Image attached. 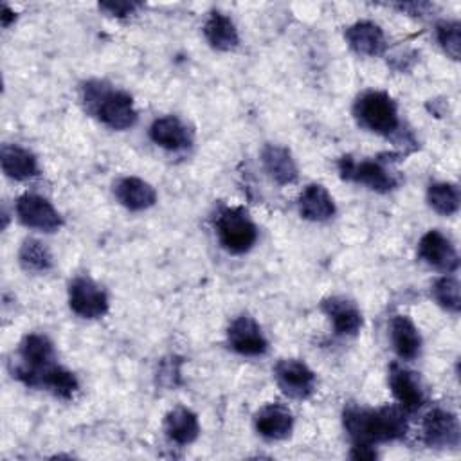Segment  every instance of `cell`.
Wrapping results in <instances>:
<instances>
[{"label":"cell","mask_w":461,"mask_h":461,"mask_svg":"<svg viewBox=\"0 0 461 461\" xmlns=\"http://www.w3.org/2000/svg\"><path fill=\"white\" fill-rule=\"evenodd\" d=\"M405 411L398 405H384L378 409H366L348 405L342 412V425L353 445L387 443L402 439L407 434Z\"/></svg>","instance_id":"obj_1"},{"label":"cell","mask_w":461,"mask_h":461,"mask_svg":"<svg viewBox=\"0 0 461 461\" xmlns=\"http://www.w3.org/2000/svg\"><path fill=\"white\" fill-rule=\"evenodd\" d=\"M81 99L85 110L110 130H130L137 122V110L131 95L106 85L104 81H86L83 85Z\"/></svg>","instance_id":"obj_2"},{"label":"cell","mask_w":461,"mask_h":461,"mask_svg":"<svg viewBox=\"0 0 461 461\" xmlns=\"http://www.w3.org/2000/svg\"><path fill=\"white\" fill-rule=\"evenodd\" d=\"M357 124L371 133L393 137L400 133L402 121L396 101L382 90H366L353 103Z\"/></svg>","instance_id":"obj_3"},{"label":"cell","mask_w":461,"mask_h":461,"mask_svg":"<svg viewBox=\"0 0 461 461\" xmlns=\"http://www.w3.org/2000/svg\"><path fill=\"white\" fill-rule=\"evenodd\" d=\"M56 364V349L50 339L43 333H27L16 353V364L13 366V376L23 382L27 387H40L43 373Z\"/></svg>","instance_id":"obj_4"},{"label":"cell","mask_w":461,"mask_h":461,"mask_svg":"<svg viewBox=\"0 0 461 461\" xmlns=\"http://www.w3.org/2000/svg\"><path fill=\"white\" fill-rule=\"evenodd\" d=\"M214 229L218 241L229 254H245L258 241V227L243 207H223L216 220Z\"/></svg>","instance_id":"obj_5"},{"label":"cell","mask_w":461,"mask_h":461,"mask_svg":"<svg viewBox=\"0 0 461 461\" xmlns=\"http://www.w3.org/2000/svg\"><path fill=\"white\" fill-rule=\"evenodd\" d=\"M339 173L344 180L362 184L376 193H389L396 189L398 180L380 160H355L351 155L339 158Z\"/></svg>","instance_id":"obj_6"},{"label":"cell","mask_w":461,"mask_h":461,"mask_svg":"<svg viewBox=\"0 0 461 461\" xmlns=\"http://www.w3.org/2000/svg\"><path fill=\"white\" fill-rule=\"evenodd\" d=\"M14 212L22 225L40 232H56L63 225V218L58 209L36 193H23L18 196Z\"/></svg>","instance_id":"obj_7"},{"label":"cell","mask_w":461,"mask_h":461,"mask_svg":"<svg viewBox=\"0 0 461 461\" xmlns=\"http://www.w3.org/2000/svg\"><path fill=\"white\" fill-rule=\"evenodd\" d=\"M68 306L81 319H101L108 312V295L92 277L77 276L68 285Z\"/></svg>","instance_id":"obj_8"},{"label":"cell","mask_w":461,"mask_h":461,"mask_svg":"<svg viewBox=\"0 0 461 461\" xmlns=\"http://www.w3.org/2000/svg\"><path fill=\"white\" fill-rule=\"evenodd\" d=\"M274 378L283 394L292 400H306L315 391V373L299 358H281L274 366Z\"/></svg>","instance_id":"obj_9"},{"label":"cell","mask_w":461,"mask_h":461,"mask_svg":"<svg viewBox=\"0 0 461 461\" xmlns=\"http://www.w3.org/2000/svg\"><path fill=\"white\" fill-rule=\"evenodd\" d=\"M423 443L430 448H457L461 429L457 416L447 409H430L421 421Z\"/></svg>","instance_id":"obj_10"},{"label":"cell","mask_w":461,"mask_h":461,"mask_svg":"<svg viewBox=\"0 0 461 461\" xmlns=\"http://www.w3.org/2000/svg\"><path fill=\"white\" fill-rule=\"evenodd\" d=\"M387 382L402 411H405L407 414H412L421 409V405L425 403V389L421 385L418 373H414L412 369L398 362H393L389 366Z\"/></svg>","instance_id":"obj_11"},{"label":"cell","mask_w":461,"mask_h":461,"mask_svg":"<svg viewBox=\"0 0 461 461\" xmlns=\"http://www.w3.org/2000/svg\"><path fill=\"white\" fill-rule=\"evenodd\" d=\"M227 342L232 351L243 357H261L268 349V340L261 326L247 313L232 319L227 330Z\"/></svg>","instance_id":"obj_12"},{"label":"cell","mask_w":461,"mask_h":461,"mask_svg":"<svg viewBox=\"0 0 461 461\" xmlns=\"http://www.w3.org/2000/svg\"><path fill=\"white\" fill-rule=\"evenodd\" d=\"M418 258L429 267H434L447 274L454 272L459 265V256L454 243L438 229H430L420 238Z\"/></svg>","instance_id":"obj_13"},{"label":"cell","mask_w":461,"mask_h":461,"mask_svg":"<svg viewBox=\"0 0 461 461\" xmlns=\"http://www.w3.org/2000/svg\"><path fill=\"white\" fill-rule=\"evenodd\" d=\"M322 313L330 319L333 331L340 337H353L360 331L364 319L358 306L342 295H331L321 303Z\"/></svg>","instance_id":"obj_14"},{"label":"cell","mask_w":461,"mask_h":461,"mask_svg":"<svg viewBox=\"0 0 461 461\" xmlns=\"http://www.w3.org/2000/svg\"><path fill=\"white\" fill-rule=\"evenodd\" d=\"M254 429L265 439H286L294 430V414L283 403H267L254 414Z\"/></svg>","instance_id":"obj_15"},{"label":"cell","mask_w":461,"mask_h":461,"mask_svg":"<svg viewBox=\"0 0 461 461\" xmlns=\"http://www.w3.org/2000/svg\"><path fill=\"white\" fill-rule=\"evenodd\" d=\"M149 139L167 151H182L193 144V133L176 115L157 117L149 126Z\"/></svg>","instance_id":"obj_16"},{"label":"cell","mask_w":461,"mask_h":461,"mask_svg":"<svg viewBox=\"0 0 461 461\" xmlns=\"http://www.w3.org/2000/svg\"><path fill=\"white\" fill-rule=\"evenodd\" d=\"M344 38L348 47L358 56L375 58L385 50V34L382 27L369 20H360L351 23L344 31Z\"/></svg>","instance_id":"obj_17"},{"label":"cell","mask_w":461,"mask_h":461,"mask_svg":"<svg viewBox=\"0 0 461 461\" xmlns=\"http://www.w3.org/2000/svg\"><path fill=\"white\" fill-rule=\"evenodd\" d=\"M117 202L128 211H146L155 205L157 191L153 185L139 176H122L113 184Z\"/></svg>","instance_id":"obj_18"},{"label":"cell","mask_w":461,"mask_h":461,"mask_svg":"<svg viewBox=\"0 0 461 461\" xmlns=\"http://www.w3.org/2000/svg\"><path fill=\"white\" fill-rule=\"evenodd\" d=\"M261 164L267 175L279 185H288L297 180V164L290 149L281 144H265L261 149Z\"/></svg>","instance_id":"obj_19"},{"label":"cell","mask_w":461,"mask_h":461,"mask_svg":"<svg viewBox=\"0 0 461 461\" xmlns=\"http://www.w3.org/2000/svg\"><path fill=\"white\" fill-rule=\"evenodd\" d=\"M299 214L308 221H328L335 216L333 196L321 184H308L297 200Z\"/></svg>","instance_id":"obj_20"},{"label":"cell","mask_w":461,"mask_h":461,"mask_svg":"<svg viewBox=\"0 0 461 461\" xmlns=\"http://www.w3.org/2000/svg\"><path fill=\"white\" fill-rule=\"evenodd\" d=\"M389 337L400 360H414L421 353V335L407 315H394L389 322Z\"/></svg>","instance_id":"obj_21"},{"label":"cell","mask_w":461,"mask_h":461,"mask_svg":"<svg viewBox=\"0 0 461 461\" xmlns=\"http://www.w3.org/2000/svg\"><path fill=\"white\" fill-rule=\"evenodd\" d=\"M2 171L11 180H29L40 173L38 158L32 151L20 144H2L0 148Z\"/></svg>","instance_id":"obj_22"},{"label":"cell","mask_w":461,"mask_h":461,"mask_svg":"<svg viewBox=\"0 0 461 461\" xmlns=\"http://www.w3.org/2000/svg\"><path fill=\"white\" fill-rule=\"evenodd\" d=\"M164 434L175 445H191L200 434L198 416L187 407H175L164 418Z\"/></svg>","instance_id":"obj_23"},{"label":"cell","mask_w":461,"mask_h":461,"mask_svg":"<svg viewBox=\"0 0 461 461\" xmlns=\"http://www.w3.org/2000/svg\"><path fill=\"white\" fill-rule=\"evenodd\" d=\"M203 36L212 49L221 52L232 50L240 43V34L234 22L221 11H212L207 16L203 23Z\"/></svg>","instance_id":"obj_24"},{"label":"cell","mask_w":461,"mask_h":461,"mask_svg":"<svg viewBox=\"0 0 461 461\" xmlns=\"http://www.w3.org/2000/svg\"><path fill=\"white\" fill-rule=\"evenodd\" d=\"M18 263L29 274H45L52 268V254L47 245L36 238H27L20 245Z\"/></svg>","instance_id":"obj_25"},{"label":"cell","mask_w":461,"mask_h":461,"mask_svg":"<svg viewBox=\"0 0 461 461\" xmlns=\"http://www.w3.org/2000/svg\"><path fill=\"white\" fill-rule=\"evenodd\" d=\"M38 389H45L52 393L56 398L70 400L79 391V382L72 371L59 364H54L43 373Z\"/></svg>","instance_id":"obj_26"},{"label":"cell","mask_w":461,"mask_h":461,"mask_svg":"<svg viewBox=\"0 0 461 461\" xmlns=\"http://www.w3.org/2000/svg\"><path fill=\"white\" fill-rule=\"evenodd\" d=\"M429 205L441 216H452L459 211V189L452 182H434L427 189Z\"/></svg>","instance_id":"obj_27"},{"label":"cell","mask_w":461,"mask_h":461,"mask_svg":"<svg viewBox=\"0 0 461 461\" xmlns=\"http://www.w3.org/2000/svg\"><path fill=\"white\" fill-rule=\"evenodd\" d=\"M432 299L447 312L459 313L461 310V295H459V281L456 276L445 274L438 277L430 288Z\"/></svg>","instance_id":"obj_28"},{"label":"cell","mask_w":461,"mask_h":461,"mask_svg":"<svg viewBox=\"0 0 461 461\" xmlns=\"http://www.w3.org/2000/svg\"><path fill=\"white\" fill-rule=\"evenodd\" d=\"M436 40L443 52L452 58L459 59L461 49V25L457 20H441L436 25Z\"/></svg>","instance_id":"obj_29"},{"label":"cell","mask_w":461,"mask_h":461,"mask_svg":"<svg viewBox=\"0 0 461 461\" xmlns=\"http://www.w3.org/2000/svg\"><path fill=\"white\" fill-rule=\"evenodd\" d=\"M139 7H140V4L126 2V0H122V2H101L99 4L101 11H104L110 16H117V18H124L128 14H133Z\"/></svg>","instance_id":"obj_30"},{"label":"cell","mask_w":461,"mask_h":461,"mask_svg":"<svg viewBox=\"0 0 461 461\" xmlns=\"http://www.w3.org/2000/svg\"><path fill=\"white\" fill-rule=\"evenodd\" d=\"M394 7L403 11V13H409L411 16H421V14H427V11L430 9V4H427V2H409V4H396Z\"/></svg>","instance_id":"obj_31"},{"label":"cell","mask_w":461,"mask_h":461,"mask_svg":"<svg viewBox=\"0 0 461 461\" xmlns=\"http://www.w3.org/2000/svg\"><path fill=\"white\" fill-rule=\"evenodd\" d=\"M349 456L353 459H375L376 457V450L371 445H353Z\"/></svg>","instance_id":"obj_32"},{"label":"cell","mask_w":461,"mask_h":461,"mask_svg":"<svg viewBox=\"0 0 461 461\" xmlns=\"http://www.w3.org/2000/svg\"><path fill=\"white\" fill-rule=\"evenodd\" d=\"M16 20V13L9 9V5H2V13H0V22H2V27H9L13 22Z\"/></svg>","instance_id":"obj_33"}]
</instances>
